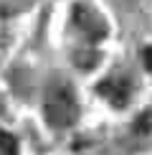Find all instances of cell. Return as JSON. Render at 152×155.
<instances>
[{"label":"cell","instance_id":"1","mask_svg":"<svg viewBox=\"0 0 152 155\" xmlns=\"http://www.w3.org/2000/svg\"><path fill=\"white\" fill-rule=\"evenodd\" d=\"M43 114H46L51 127H68L79 117V107H76L74 92L68 87H51L43 102Z\"/></svg>","mask_w":152,"mask_h":155},{"label":"cell","instance_id":"2","mask_svg":"<svg viewBox=\"0 0 152 155\" xmlns=\"http://www.w3.org/2000/svg\"><path fill=\"white\" fill-rule=\"evenodd\" d=\"M99 94L104 97L109 104H114V107H124L127 102H129V89H127V84L119 81V79H106V81H101V84H99Z\"/></svg>","mask_w":152,"mask_h":155},{"label":"cell","instance_id":"3","mask_svg":"<svg viewBox=\"0 0 152 155\" xmlns=\"http://www.w3.org/2000/svg\"><path fill=\"white\" fill-rule=\"evenodd\" d=\"M132 130H135L137 135H150L152 132V109H144L142 114H137Z\"/></svg>","mask_w":152,"mask_h":155},{"label":"cell","instance_id":"4","mask_svg":"<svg viewBox=\"0 0 152 155\" xmlns=\"http://www.w3.org/2000/svg\"><path fill=\"white\" fill-rule=\"evenodd\" d=\"M0 155H18V140L10 132H0Z\"/></svg>","mask_w":152,"mask_h":155},{"label":"cell","instance_id":"5","mask_svg":"<svg viewBox=\"0 0 152 155\" xmlns=\"http://www.w3.org/2000/svg\"><path fill=\"white\" fill-rule=\"evenodd\" d=\"M142 64H144L147 71H152V46H147V48L142 51Z\"/></svg>","mask_w":152,"mask_h":155}]
</instances>
